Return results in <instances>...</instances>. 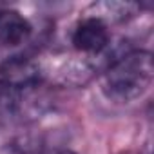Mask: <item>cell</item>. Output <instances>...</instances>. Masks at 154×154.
<instances>
[{"label":"cell","instance_id":"1","mask_svg":"<svg viewBox=\"0 0 154 154\" xmlns=\"http://www.w3.org/2000/svg\"><path fill=\"white\" fill-rule=\"evenodd\" d=\"M152 76V54L145 49H129L116 56L103 71L102 91L112 102L129 103L149 91Z\"/></svg>","mask_w":154,"mask_h":154},{"label":"cell","instance_id":"2","mask_svg":"<svg viewBox=\"0 0 154 154\" xmlns=\"http://www.w3.org/2000/svg\"><path fill=\"white\" fill-rule=\"evenodd\" d=\"M0 85L13 91H31L42 85L40 63L29 56L15 54L0 63Z\"/></svg>","mask_w":154,"mask_h":154},{"label":"cell","instance_id":"3","mask_svg":"<svg viewBox=\"0 0 154 154\" xmlns=\"http://www.w3.org/2000/svg\"><path fill=\"white\" fill-rule=\"evenodd\" d=\"M72 47L84 54H100L111 44V31L105 18L89 15L76 22L71 33Z\"/></svg>","mask_w":154,"mask_h":154},{"label":"cell","instance_id":"4","mask_svg":"<svg viewBox=\"0 0 154 154\" xmlns=\"http://www.w3.org/2000/svg\"><path fill=\"white\" fill-rule=\"evenodd\" d=\"M33 33L31 22L15 9H0V45L18 47L29 40Z\"/></svg>","mask_w":154,"mask_h":154},{"label":"cell","instance_id":"5","mask_svg":"<svg viewBox=\"0 0 154 154\" xmlns=\"http://www.w3.org/2000/svg\"><path fill=\"white\" fill-rule=\"evenodd\" d=\"M0 154H31V149L24 136L13 134L6 127H0Z\"/></svg>","mask_w":154,"mask_h":154},{"label":"cell","instance_id":"6","mask_svg":"<svg viewBox=\"0 0 154 154\" xmlns=\"http://www.w3.org/2000/svg\"><path fill=\"white\" fill-rule=\"evenodd\" d=\"M56 154H74V152H71V150H62V152H56Z\"/></svg>","mask_w":154,"mask_h":154},{"label":"cell","instance_id":"7","mask_svg":"<svg viewBox=\"0 0 154 154\" xmlns=\"http://www.w3.org/2000/svg\"><path fill=\"white\" fill-rule=\"evenodd\" d=\"M122 154H136V152H122Z\"/></svg>","mask_w":154,"mask_h":154}]
</instances>
